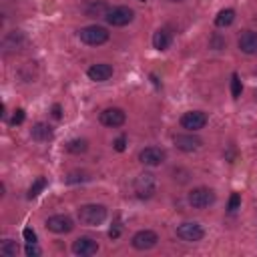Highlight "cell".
<instances>
[{
  "label": "cell",
  "instance_id": "1",
  "mask_svg": "<svg viewBox=\"0 0 257 257\" xmlns=\"http://www.w3.org/2000/svg\"><path fill=\"white\" fill-rule=\"evenodd\" d=\"M106 219V207L98 203H88L78 209V221L88 227H96Z\"/></svg>",
  "mask_w": 257,
  "mask_h": 257
},
{
  "label": "cell",
  "instance_id": "2",
  "mask_svg": "<svg viewBox=\"0 0 257 257\" xmlns=\"http://www.w3.org/2000/svg\"><path fill=\"white\" fill-rule=\"evenodd\" d=\"M78 38L88 46H100L108 40V30L104 26L90 24V26H84L78 30Z\"/></svg>",
  "mask_w": 257,
  "mask_h": 257
},
{
  "label": "cell",
  "instance_id": "3",
  "mask_svg": "<svg viewBox=\"0 0 257 257\" xmlns=\"http://www.w3.org/2000/svg\"><path fill=\"white\" fill-rule=\"evenodd\" d=\"M157 191V179L153 173H141L135 179V193L139 199H149Z\"/></svg>",
  "mask_w": 257,
  "mask_h": 257
},
{
  "label": "cell",
  "instance_id": "4",
  "mask_svg": "<svg viewBox=\"0 0 257 257\" xmlns=\"http://www.w3.org/2000/svg\"><path fill=\"white\" fill-rule=\"evenodd\" d=\"M133 18H135V12H133V8H128V6H114V8H108V12H106V16H104V20H106L110 26H126V24L133 22Z\"/></svg>",
  "mask_w": 257,
  "mask_h": 257
},
{
  "label": "cell",
  "instance_id": "5",
  "mask_svg": "<svg viewBox=\"0 0 257 257\" xmlns=\"http://www.w3.org/2000/svg\"><path fill=\"white\" fill-rule=\"evenodd\" d=\"M213 203H215V193L207 187H197L189 193V205L193 209H207Z\"/></svg>",
  "mask_w": 257,
  "mask_h": 257
},
{
  "label": "cell",
  "instance_id": "6",
  "mask_svg": "<svg viewBox=\"0 0 257 257\" xmlns=\"http://www.w3.org/2000/svg\"><path fill=\"white\" fill-rule=\"evenodd\" d=\"M177 237L183 239V241H189V243H195V241H201L205 237V231L199 223L195 221H185L177 227Z\"/></svg>",
  "mask_w": 257,
  "mask_h": 257
},
{
  "label": "cell",
  "instance_id": "7",
  "mask_svg": "<svg viewBox=\"0 0 257 257\" xmlns=\"http://www.w3.org/2000/svg\"><path fill=\"white\" fill-rule=\"evenodd\" d=\"M131 243H133V247L139 249V251H149V249H153V247L159 243V235H157L155 231H151V229H143V231H137V233L133 235Z\"/></svg>",
  "mask_w": 257,
  "mask_h": 257
},
{
  "label": "cell",
  "instance_id": "8",
  "mask_svg": "<svg viewBox=\"0 0 257 257\" xmlns=\"http://www.w3.org/2000/svg\"><path fill=\"white\" fill-rule=\"evenodd\" d=\"M98 120H100V124H104V126H108V128H116V126L124 124L126 114H124L122 108L110 106V108H104V110L98 114Z\"/></svg>",
  "mask_w": 257,
  "mask_h": 257
},
{
  "label": "cell",
  "instance_id": "9",
  "mask_svg": "<svg viewBox=\"0 0 257 257\" xmlns=\"http://www.w3.org/2000/svg\"><path fill=\"white\" fill-rule=\"evenodd\" d=\"M165 159H167V153L161 147H145L139 153V161L147 167H159L165 163Z\"/></svg>",
  "mask_w": 257,
  "mask_h": 257
},
{
  "label": "cell",
  "instance_id": "10",
  "mask_svg": "<svg viewBox=\"0 0 257 257\" xmlns=\"http://www.w3.org/2000/svg\"><path fill=\"white\" fill-rule=\"evenodd\" d=\"M207 124V114L203 110H189L181 116V126L187 131H201Z\"/></svg>",
  "mask_w": 257,
  "mask_h": 257
},
{
  "label": "cell",
  "instance_id": "11",
  "mask_svg": "<svg viewBox=\"0 0 257 257\" xmlns=\"http://www.w3.org/2000/svg\"><path fill=\"white\" fill-rule=\"evenodd\" d=\"M46 227L52 233H70L74 229V221L68 215H52L46 219Z\"/></svg>",
  "mask_w": 257,
  "mask_h": 257
},
{
  "label": "cell",
  "instance_id": "12",
  "mask_svg": "<svg viewBox=\"0 0 257 257\" xmlns=\"http://www.w3.org/2000/svg\"><path fill=\"white\" fill-rule=\"evenodd\" d=\"M72 253L80 255V257H90L98 251V243L92 237H78L76 241H72Z\"/></svg>",
  "mask_w": 257,
  "mask_h": 257
},
{
  "label": "cell",
  "instance_id": "13",
  "mask_svg": "<svg viewBox=\"0 0 257 257\" xmlns=\"http://www.w3.org/2000/svg\"><path fill=\"white\" fill-rule=\"evenodd\" d=\"M237 46L245 54H257V32H253V30L241 32V36L237 40Z\"/></svg>",
  "mask_w": 257,
  "mask_h": 257
},
{
  "label": "cell",
  "instance_id": "14",
  "mask_svg": "<svg viewBox=\"0 0 257 257\" xmlns=\"http://www.w3.org/2000/svg\"><path fill=\"white\" fill-rule=\"evenodd\" d=\"M88 78L94 80V82H104L112 76V66L106 64V62H98V64H92L88 70H86Z\"/></svg>",
  "mask_w": 257,
  "mask_h": 257
},
{
  "label": "cell",
  "instance_id": "15",
  "mask_svg": "<svg viewBox=\"0 0 257 257\" xmlns=\"http://www.w3.org/2000/svg\"><path fill=\"white\" fill-rule=\"evenodd\" d=\"M173 141H175V147L181 149V151H185V153L197 151L203 145V141L199 137H195V135H177Z\"/></svg>",
  "mask_w": 257,
  "mask_h": 257
},
{
  "label": "cell",
  "instance_id": "16",
  "mask_svg": "<svg viewBox=\"0 0 257 257\" xmlns=\"http://www.w3.org/2000/svg\"><path fill=\"white\" fill-rule=\"evenodd\" d=\"M30 137H32L34 141H38V143H46V141H50V139L54 137V133H52V126H50V124H46V122H36V124L30 128Z\"/></svg>",
  "mask_w": 257,
  "mask_h": 257
},
{
  "label": "cell",
  "instance_id": "17",
  "mask_svg": "<svg viewBox=\"0 0 257 257\" xmlns=\"http://www.w3.org/2000/svg\"><path fill=\"white\" fill-rule=\"evenodd\" d=\"M171 42H173V36H171V32H169L167 28H159V30L153 34V46H155L157 50H167V48L171 46Z\"/></svg>",
  "mask_w": 257,
  "mask_h": 257
},
{
  "label": "cell",
  "instance_id": "18",
  "mask_svg": "<svg viewBox=\"0 0 257 257\" xmlns=\"http://www.w3.org/2000/svg\"><path fill=\"white\" fill-rule=\"evenodd\" d=\"M233 20H235V10H233V8H223V10L215 16V26H217V28H227V26L233 24Z\"/></svg>",
  "mask_w": 257,
  "mask_h": 257
},
{
  "label": "cell",
  "instance_id": "19",
  "mask_svg": "<svg viewBox=\"0 0 257 257\" xmlns=\"http://www.w3.org/2000/svg\"><path fill=\"white\" fill-rule=\"evenodd\" d=\"M86 149H88V141H86V139H74V141H70V143L66 145V151L72 153V155H80V153H84Z\"/></svg>",
  "mask_w": 257,
  "mask_h": 257
},
{
  "label": "cell",
  "instance_id": "20",
  "mask_svg": "<svg viewBox=\"0 0 257 257\" xmlns=\"http://www.w3.org/2000/svg\"><path fill=\"white\" fill-rule=\"evenodd\" d=\"M0 253H2L4 257H16V253H18V243L12 241V239H4V241L0 243Z\"/></svg>",
  "mask_w": 257,
  "mask_h": 257
},
{
  "label": "cell",
  "instance_id": "21",
  "mask_svg": "<svg viewBox=\"0 0 257 257\" xmlns=\"http://www.w3.org/2000/svg\"><path fill=\"white\" fill-rule=\"evenodd\" d=\"M106 12H108V6L104 4V2H92L88 8H86V14L88 16H106Z\"/></svg>",
  "mask_w": 257,
  "mask_h": 257
},
{
  "label": "cell",
  "instance_id": "22",
  "mask_svg": "<svg viewBox=\"0 0 257 257\" xmlns=\"http://www.w3.org/2000/svg\"><path fill=\"white\" fill-rule=\"evenodd\" d=\"M44 187H46V179H44V177H38V179L30 185V189H28V199H36V197L44 191Z\"/></svg>",
  "mask_w": 257,
  "mask_h": 257
},
{
  "label": "cell",
  "instance_id": "23",
  "mask_svg": "<svg viewBox=\"0 0 257 257\" xmlns=\"http://www.w3.org/2000/svg\"><path fill=\"white\" fill-rule=\"evenodd\" d=\"M241 90H243L241 78H239L237 72H233V74H231V94H233V98H239V96H241Z\"/></svg>",
  "mask_w": 257,
  "mask_h": 257
},
{
  "label": "cell",
  "instance_id": "24",
  "mask_svg": "<svg viewBox=\"0 0 257 257\" xmlns=\"http://www.w3.org/2000/svg\"><path fill=\"white\" fill-rule=\"evenodd\" d=\"M24 253H26L28 257H38L42 251H40L38 243H26V247H24Z\"/></svg>",
  "mask_w": 257,
  "mask_h": 257
},
{
  "label": "cell",
  "instance_id": "25",
  "mask_svg": "<svg viewBox=\"0 0 257 257\" xmlns=\"http://www.w3.org/2000/svg\"><path fill=\"white\" fill-rule=\"evenodd\" d=\"M239 205H241V197H239V193H233V195L229 197V207H227V209H229L231 213H235V211L239 209Z\"/></svg>",
  "mask_w": 257,
  "mask_h": 257
},
{
  "label": "cell",
  "instance_id": "26",
  "mask_svg": "<svg viewBox=\"0 0 257 257\" xmlns=\"http://www.w3.org/2000/svg\"><path fill=\"white\" fill-rule=\"evenodd\" d=\"M112 147H114V151H118V153H122V151L126 149V137H124V135H120V137H116V139H114V143H112Z\"/></svg>",
  "mask_w": 257,
  "mask_h": 257
},
{
  "label": "cell",
  "instance_id": "27",
  "mask_svg": "<svg viewBox=\"0 0 257 257\" xmlns=\"http://www.w3.org/2000/svg\"><path fill=\"white\" fill-rule=\"evenodd\" d=\"M209 44H211V48H215V50H221V48H225V40H223L219 34H215V36L209 40Z\"/></svg>",
  "mask_w": 257,
  "mask_h": 257
},
{
  "label": "cell",
  "instance_id": "28",
  "mask_svg": "<svg viewBox=\"0 0 257 257\" xmlns=\"http://www.w3.org/2000/svg\"><path fill=\"white\" fill-rule=\"evenodd\" d=\"M10 122H12L14 126H16V124H22V122H24V110H22V108H16V110H14V116H12Z\"/></svg>",
  "mask_w": 257,
  "mask_h": 257
},
{
  "label": "cell",
  "instance_id": "29",
  "mask_svg": "<svg viewBox=\"0 0 257 257\" xmlns=\"http://www.w3.org/2000/svg\"><path fill=\"white\" fill-rule=\"evenodd\" d=\"M86 179V173H70L66 177V183H76V181H84Z\"/></svg>",
  "mask_w": 257,
  "mask_h": 257
},
{
  "label": "cell",
  "instance_id": "30",
  "mask_svg": "<svg viewBox=\"0 0 257 257\" xmlns=\"http://www.w3.org/2000/svg\"><path fill=\"white\" fill-rule=\"evenodd\" d=\"M22 235H24V239H26V243H36V233L30 229V227H26L24 231H22Z\"/></svg>",
  "mask_w": 257,
  "mask_h": 257
},
{
  "label": "cell",
  "instance_id": "31",
  "mask_svg": "<svg viewBox=\"0 0 257 257\" xmlns=\"http://www.w3.org/2000/svg\"><path fill=\"white\" fill-rule=\"evenodd\" d=\"M52 116H54V118H60V116H62V108H60V104H52Z\"/></svg>",
  "mask_w": 257,
  "mask_h": 257
},
{
  "label": "cell",
  "instance_id": "32",
  "mask_svg": "<svg viewBox=\"0 0 257 257\" xmlns=\"http://www.w3.org/2000/svg\"><path fill=\"white\" fill-rule=\"evenodd\" d=\"M169 2H183V0H169Z\"/></svg>",
  "mask_w": 257,
  "mask_h": 257
},
{
  "label": "cell",
  "instance_id": "33",
  "mask_svg": "<svg viewBox=\"0 0 257 257\" xmlns=\"http://www.w3.org/2000/svg\"><path fill=\"white\" fill-rule=\"evenodd\" d=\"M139 2H145V0H139Z\"/></svg>",
  "mask_w": 257,
  "mask_h": 257
},
{
  "label": "cell",
  "instance_id": "34",
  "mask_svg": "<svg viewBox=\"0 0 257 257\" xmlns=\"http://www.w3.org/2000/svg\"><path fill=\"white\" fill-rule=\"evenodd\" d=\"M255 96H257V92H255Z\"/></svg>",
  "mask_w": 257,
  "mask_h": 257
}]
</instances>
